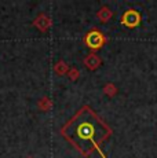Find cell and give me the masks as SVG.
<instances>
[{
    "label": "cell",
    "mask_w": 157,
    "mask_h": 158,
    "mask_svg": "<svg viewBox=\"0 0 157 158\" xmlns=\"http://www.w3.org/2000/svg\"><path fill=\"white\" fill-rule=\"evenodd\" d=\"M99 63H101V60H99V58L96 56L95 54H91L90 56L86 58V65L88 66V68H91V69H95Z\"/></svg>",
    "instance_id": "obj_1"
},
{
    "label": "cell",
    "mask_w": 157,
    "mask_h": 158,
    "mask_svg": "<svg viewBox=\"0 0 157 158\" xmlns=\"http://www.w3.org/2000/svg\"><path fill=\"white\" fill-rule=\"evenodd\" d=\"M137 21H138V15L135 13L129 11V13L125 14V17H124V22L125 23H128V25H134V23H137Z\"/></svg>",
    "instance_id": "obj_2"
},
{
    "label": "cell",
    "mask_w": 157,
    "mask_h": 158,
    "mask_svg": "<svg viewBox=\"0 0 157 158\" xmlns=\"http://www.w3.org/2000/svg\"><path fill=\"white\" fill-rule=\"evenodd\" d=\"M101 41H102V39H101V36H99L98 33H92V35L88 37V43H90V45H92V47L99 45L101 44Z\"/></svg>",
    "instance_id": "obj_3"
},
{
    "label": "cell",
    "mask_w": 157,
    "mask_h": 158,
    "mask_svg": "<svg viewBox=\"0 0 157 158\" xmlns=\"http://www.w3.org/2000/svg\"><path fill=\"white\" fill-rule=\"evenodd\" d=\"M98 17L101 18L102 21H108V19H109V18L112 17V13H110L109 10H108V8H102V10L98 13Z\"/></svg>",
    "instance_id": "obj_4"
},
{
    "label": "cell",
    "mask_w": 157,
    "mask_h": 158,
    "mask_svg": "<svg viewBox=\"0 0 157 158\" xmlns=\"http://www.w3.org/2000/svg\"><path fill=\"white\" fill-rule=\"evenodd\" d=\"M55 70H58L59 73H63V72L66 70V66L63 65V63H59L58 66H55Z\"/></svg>",
    "instance_id": "obj_5"
}]
</instances>
